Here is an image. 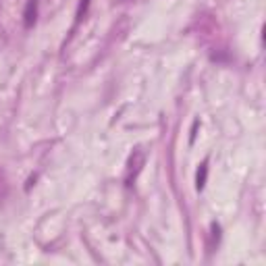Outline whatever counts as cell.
<instances>
[{"label": "cell", "instance_id": "3", "mask_svg": "<svg viewBox=\"0 0 266 266\" xmlns=\"http://www.w3.org/2000/svg\"><path fill=\"white\" fill-rule=\"evenodd\" d=\"M206 173H208V164L204 162L198 171V179H195V185H198V190H204V183H206Z\"/></svg>", "mask_w": 266, "mask_h": 266}, {"label": "cell", "instance_id": "2", "mask_svg": "<svg viewBox=\"0 0 266 266\" xmlns=\"http://www.w3.org/2000/svg\"><path fill=\"white\" fill-rule=\"evenodd\" d=\"M142 162H144V154L142 152H135L131 156V160H129V175H127V185H131V177H135L137 175V171L139 167H142Z\"/></svg>", "mask_w": 266, "mask_h": 266}, {"label": "cell", "instance_id": "1", "mask_svg": "<svg viewBox=\"0 0 266 266\" xmlns=\"http://www.w3.org/2000/svg\"><path fill=\"white\" fill-rule=\"evenodd\" d=\"M36 15H38V0H29L27 6H25V13H23V23H25V27H34L36 23Z\"/></svg>", "mask_w": 266, "mask_h": 266}, {"label": "cell", "instance_id": "4", "mask_svg": "<svg viewBox=\"0 0 266 266\" xmlns=\"http://www.w3.org/2000/svg\"><path fill=\"white\" fill-rule=\"evenodd\" d=\"M88 6H90V0H81V4H79V9H77V17H83L85 11H88Z\"/></svg>", "mask_w": 266, "mask_h": 266}]
</instances>
